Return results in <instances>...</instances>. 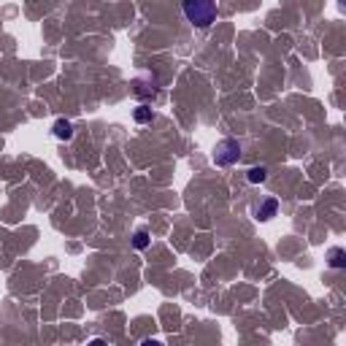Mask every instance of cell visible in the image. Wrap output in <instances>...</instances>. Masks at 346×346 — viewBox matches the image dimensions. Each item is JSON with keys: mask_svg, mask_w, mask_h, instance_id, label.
<instances>
[{"mask_svg": "<svg viewBox=\"0 0 346 346\" xmlns=\"http://www.w3.org/2000/svg\"><path fill=\"white\" fill-rule=\"evenodd\" d=\"M184 16L192 28H211L216 19V0H184Z\"/></svg>", "mask_w": 346, "mask_h": 346, "instance_id": "1", "label": "cell"}, {"mask_svg": "<svg viewBox=\"0 0 346 346\" xmlns=\"http://www.w3.org/2000/svg\"><path fill=\"white\" fill-rule=\"evenodd\" d=\"M241 160V144L236 138H222L214 149V162L216 165H236Z\"/></svg>", "mask_w": 346, "mask_h": 346, "instance_id": "2", "label": "cell"}, {"mask_svg": "<svg viewBox=\"0 0 346 346\" xmlns=\"http://www.w3.org/2000/svg\"><path fill=\"white\" fill-rule=\"evenodd\" d=\"M70 136H73V124L68 122V119H57V122H54V138L68 141Z\"/></svg>", "mask_w": 346, "mask_h": 346, "instance_id": "3", "label": "cell"}, {"mask_svg": "<svg viewBox=\"0 0 346 346\" xmlns=\"http://www.w3.org/2000/svg\"><path fill=\"white\" fill-rule=\"evenodd\" d=\"M276 208H278V203L274 200V198H270V200H265L262 206H257L254 214H257V219H262V222H265V219H270V216L276 214Z\"/></svg>", "mask_w": 346, "mask_h": 346, "instance_id": "4", "label": "cell"}, {"mask_svg": "<svg viewBox=\"0 0 346 346\" xmlns=\"http://www.w3.org/2000/svg\"><path fill=\"white\" fill-rule=\"evenodd\" d=\"M330 268H344V265H346V252L344 249H338V246H336V249H330Z\"/></svg>", "mask_w": 346, "mask_h": 346, "instance_id": "5", "label": "cell"}, {"mask_svg": "<svg viewBox=\"0 0 346 346\" xmlns=\"http://www.w3.org/2000/svg\"><path fill=\"white\" fill-rule=\"evenodd\" d=\"M246 178H249L252 184H262L265 178H268V168H262V165H260V168H249Z\"/></svg>", "mask_w": 346, "mask_h": 346, "instance_id": "6", "label": "cell"}, {"mask_svg": "<svg viewBox=\"0 0 346 346\" xmlns=\"http://www.w3.org/2000/svg\"><path fill=\"white\" fill-rule=\"evenodd\" d=\"M132 246H136V249H146V246H149V236H146V230H138V232H136V238H132Z\"/></svg>", "mask_w": 346, "mask_h": 346, "instance_id": "7", "label": "cell"}, {"mask_svg": "<svg viewBox=\"0 0 346 346\" xmlns=\"http://www.w3.org/2000/svg\"><path fill=\"white\" fill-rule=\"evenodd\" d=\"M152 119V108H146V106H141V108L136 111V122H149Z\"/></svg>", "mask_w": 346, "mask_h": 346, "instance_id": "8", "label": "cell"}]
</instances>
